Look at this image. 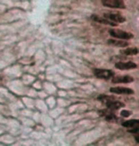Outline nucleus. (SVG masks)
I'll use <instances>...</instances> for the list:
<instances>
[{"instance_id": "f257e3e1", "label": "nucleus", "mask_w": 139, "mask_h": 146, "mask_svg": "<svg viewBox=\"0 0 139 146\" xmlns=\"http://www.w3.org/2000/svg\"><path fill=\"white\" fill-rule=\"evenodd\" d=\"M110 35L114 38H118V39H123V40H128L133 37V35L130 34V33L123 31V30H119V29L110 30Z\"/></svg>"}, {"instance_id": "f03ea898", "label": "nucleus", "mask_w": 139, "mask_h": 146, "mask_svg": "<svg viewBox=\"0 0 139 146\" xmlns=\"http://www.w3.org/2000/svg\"><path fill=\"white\" fill-rule=\"evenodd\" d=\"M94 74L96 78L101 79H111L114 76L113 72L108 69H94Z\"/></svg>"}, {"instance_id": "7ed1b4c3", "label": "nucleus", "mask_w": 139, "mask_h": 146, "mask_svg": "<svg viewBox=\"0 0 139 146\" xmlns=\"http://www.w3.org/2000/svg\"><path fill=\"white\" fill-rule=\"evenodd\" d=\"M104 6L113 8V9H125L126 6L123 0H102Z\"/></svg>"}, {"instance_id": "20e7f679", "label": "nucleus", "mask_w": 139, "mask_h": 146, "mask_svg": "<svg viewBox=\"0 0 139 146\" xmlns=\"http://www.w3.org/2000/svg\"><path fill=\"white\" fill-rule=\"evenodd\" d=\"M104 17L108 18L109 20L114 22V23H123L126 21L124 16H122L119 13H105Z\"/></svg>"}, {"instance_id": "39448f33", "label": "nucleus", "mask_w": 139, "mask_h": 146, "mask_svg": "<svg viewBox=\"0 0 139 146\" xmlns=\"http://www.w3.org/2000/svg\"><path fill=\"white\" fill-rule=\"evenodd\" d=\"M113 83H130L133 81V78L130 76H113Z\"/></svg>"}, {"instance_id": "423d86ee", "label": "nucleus", "mask_w": 139, "mask_h": 146, "mask_svg": "<svg viewBox=\"0 0 139 146\" xmlns=\"http://www.w3.org/2000/svg\"><path fill=\"white\" fill-rule=\"evenodd\" d=\"M137 65L134 62L128 61V62H117L115 64V68L119 69V70H132V69H135Z\"/></svg>"}, {"instance_id": "0eeeda50", "label": "nucleus", "mask_w": 139, "mask_h": 146, "mask_svg": "<svg viewBox=\"0 0 139 146\" xmlns=\"http://www.w3.org/2000/svg\"><path fill=\"white\" fill-rule=\"evenodd\" d=\"M110 91H111V93L117 94V95H132V94L134 93L133 90L130 89V88H126V87H114V88H111Z\"/></svg>"}, {"instance_id": "6e6552de", "label": "nucleus", "mask_w": 139, "mask_h": 146, "mask_svg": "<svg viewBox=\"0 0 139 146\" xmlns=\"http://www.w3.org/2000/svg\"><path fill=\"white\" fill-rule=\"evenodd\" d=\"M105 103L110 110H116V109L122 108V107L125 106L124 103L120 102V101H115L113 100H109L106 101Z\"/></svg>"}, {"instance_id": "1a4fd4ad", "label": "nucleus", "mask_w": 139, "mask_h": 146, "mask_svg": "<svg viewBox=\"0 0 139 146\" xmlns=\"http://www.w3.org/2000/svg\"><path fill=\"white\" fill-rule=\"evenodd\" d=\"M92 18L94 19V21H96L98 22V23H102V24H105V25H110V26H115L116 25V23H114V22L113 21H111V20H109L108 18H101V17H99V16H97V15H92Z\"/></svg>"}, {"instance_id": "9d476101", "label": "nucleus", "mask_w": 139, "mask_h": 146, "mask_svg": "<svg viewBox=\"0 0 139 146\" xmlns=\"http://www.w3.org/2000/svg\"><path fill=\"white\" fill-rule=\"evenodd\" d=\"M99 114L100 115H102L103 117H104L106 119L109 120V121H114V120H116L117 118H116V115H113V113H111V112H109L108 110H103V111L101 112H99Z\"/></svg>"}, {"instance_id": "9b49d317", "label": "nucleus", "mask_w": 139, "mask_h": 146, "mask_svg": "<svg viewBox=\"0 0 139 146\" xmlns=\"http://www.w3.org/2000/svg\"><path fill=\"white\" fill-rule=\"evenodd\" d=\"M108 43L111 44V45L113 46H117V47H126L128 46V42L127 41H124L123 39H109Z\"/></svg>"}, {"instance_id": "f8f14e48", "label": "nucleus", "mask_w": 139, "mask_h": 146, "mask_svg": "<svg viewBox=\"0 0 139 146\" xmlns=\"http://www.w3.org/2000/svg\"><path fill=\"white\" fill-rule=\"evenodd\" d=\"M138 124H139L138 119H130V120L124 121V122L122 123V126L127 127V128H132V127H135V126H138Z\"/></svg>"}, {"instance_id": "ddd939ff", "label": "nucleus", "mask_w": 139, "mask_h": 146, "mask_svg": "<svg viewBox=\"0 0 139 146\" xmlns=\"http://www.w3.org/2000/svg\"><path fill=\"white\" fill-rule=\"evenodd\" d=\"M120 53L126 54V56H135V54H138V50L137 48H128V49H124V50H121Z\"/></svg>"}, {"instance_id": "4468645a", "label": "nucleus", "mask_w": 139, "mask_h": 146, "mask_svg": "<svg viewBox=\"0 0 139 146\" xmlns=\"http://www.w3.org/2000/svg\"><path fill=\"white\" fill-rule=\"evenodd\" d=\"M98 100H101L102 102H106V101L109 100H113V96H108L102 95V96H98Z\"/></svg>"}, {"instance_id": "2eb2a0df", "label": "nucleus", "mask_w": 139, "mask_h": 146, "mask_svg": "<svg viewBox=\"0 0 139 146\" xmlns=\"http://www.w3.org/2000/svg\"><path fill=\"white\" fill-rule=\"evenodd\" d=\"M130 114H132V113H130V111H127V110H123V111L121 112V115H122V117H130Z\"/></svg>"}]
</instances>
